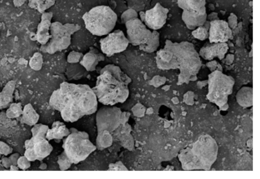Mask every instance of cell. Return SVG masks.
Returning <instances> with one entry per match:
<instances>
[{
	"label": "cell",
	"instance_id": "cell-27",
	"mask_svg": "<svg viewBox=\"0 0 260 179\" xmlns=\"http://www.w3.org/2000/svg\"><path fill=\"white\" fill-rule=\"evenodd\" d=\"M57 0H28V6L41 13L53 6Z\"/></svg>",
	"mask_w": 260,
	"mask_h": 179
},
{
	"label": "cell",
	"instance_id": "cell-32",
	"mask_svg": "<svg viewBox=\"0 0 260 179\" xmlns=\"http://www.w3.org/2000/svg\"><path fill=\"white\" fill-rule=\"evenodd\" d=\"M57 163L61 170L68 169L72 164V163L67 157L63 151L58 156Z\"/></svg>",
	"mask_w": 260,
	"mask_h": 179
},
{
	"label": "cell",
	"instance_id": "cell-1",
	"mask_svg": "<svg viewBox=\"0 0 260 179\" xmlns=\"http://www.w3.org/2000/svg\"><path fill=\"white\" fill-rule=\"evenodd\" d=\"M49 105L60 112L64 121L73 123L84 116L95 113L98 100L88 85L65 81L52 92Z\"/></svg>",
	"mask_w": 260,
	"mask_h": 179
},
{
	"label": "cell",
	"instance_id": "cell-40",
	"mask_svg": "<svg viewBox=\"0 0 260 179\" xmlns=\"http://www.w3.org/2000/svg\"><path fill=\"white\" fill-rule=\"evenodd\" d=\"M228 25L231 29H235L238 25L237 18L234 14H231L228 18Z\"/></svg>",
	"mask_w": 260,
	"mask_h": 179
},
{
	"label": "cell",
	"instance_id": "cell-6",
	"mask_svg": "<svg viewBox=\"0 0 260 179\" xmlns=\"http://www.w3.org/2000/svg\"><path fill=\"white\" fill-rule=\"evenodd\" d=\"M208 98L215 102H225L227 97L232 92L234 80L219 70L209 76Z\"/></svg>",
	"mask_w": 260,
	"mask_h": 179
},
{
	"label": "cell",
	"instance_id": "cell-28",
	"mask_svg": "<svg viewBox=\"0 0 260 179\" xmlns=\"http://www.w3.org/2000/svg\"><path fill=\"white\" fill-rule=\"evenodd\" d=\"M237 98L240 104L250 105L252 104V88L244 87L241 88L237 93Z\"/></svg>",
	"mask_w": 260,
	"mask_h": 179
},
{
	"label": "cell",
	"instance_id": "cell-24",
	"mask_svg": "<svg viewBox=\"0 0 260 179\" xmlns=\"http://www.w3.org/2000/svg\"><path fill=\"white\" fill-rule=\"evenodd\" d=\"M113 138L111 132L108 130H103L98 132L96 138V147L99 150H103L113 144Z\"/></svg>",
	"mask_w": 260,
	"mask_h": 179
},
{
	"label": "cell",
	"instance_id": "cell-4",
	"mask_svg": "<svg viewBox=\"0 0 260 179\" xmlns=\"http://www.w3.org/2000/svg\"><path fill=\"white\" fill-rule=\"evenodd\" d=\"M85 28L94 35H107L114 29L117 14L108 6L100 5L91 8L82 17Z\"/></svg>",
	"mask_w": 260,
	"mask_h": 179
},
{
	"label": "cell",
	"instance_id": "cell-14",
	"mask_svg": "<svg viewBox=\"0 0 260 179\" xmlns=\"http://www.w3.org/2000/svg\"><path fill=\"white\" fill-rule=\"evenodd\" d=\"M228 49V44L226 42H207L200 49L199 55L206 60H210L216 57L221 60L224 57Z\"/></svg>",
	"mask_w": 260,
	"mask_h": 179
},
{
	"label": "cell",
	"instance_id": "cell-10",
	"mask_svg": "<svg viewBox=\"0 0 260 179\" xmlns=\"http://www.w3.org/2000/svg\"><path fill=\"white\" fill-rule=\"evenodd\" d=\"M100 48L103 54L110 57L115 54L124 51L128 46L129 42L123 32L117 29L110 32L100 40Z\"/></svg>",
	"mask_w": 260,
	"mask_h": 179
},
{
	"label": "cell",
	"instance_id": "cell-39",
	"mask_svg": "<svg viewBox=\"0 0 260 179\" xmlns=\"http://www.w3.org/2000/svg\"><path fill=\"white\" fill-rule=\"evenodd\" d=\"M165 83V78L156 76L154 77L151 80L149 81V84L154 87H158Z\"/></svg>",
	"mask_w": 260,
	"mask_h": 179
},
{
	"label": "cell",
	"instance_id": "cell-5",
	"mask_svg": "<svg viewBox=\"0 0 260 179\" xmlns=\"http://www.w3.org/2000/svg\"><path fill=\"white\" fill-rule=\"evenodd\" d=\"M70 133L63 140V152L72 164H77L85 160L96 149L85 131L75 128L70 129Z\"/></svg>",
	"mask_w": 260,
	"mask_h": 179
},
{
	"label": "cell",
	"instance_id": "cell-22",
	"mask_svg": "<svg viewBox=\"0 0 260 179\" xmlns=\"http://www.w3.org/2000/svg\"><path fill=\"white\" fill-rule=\"evenodd\" d=\"M15 87V81H10L0 92V110L6 108L12 101Z\"/></svg>",
	"mask_w": 260,
	"mask_h": 179
},
{
	"label": "cell",
	"instance_id": "cell-19",
	"mask_svg": "<svg viewBox=\"0 0 260 179\" xmlns=\"http://www.w3.org/2000/svg\"><path fill=\"white\" fill-rule=\"evenodd\" d=\"M207 16V14L202 15L197 13L183 11L182 19L188 29H194L205 23Z\"/></svg>",
	"mask_w": 260,
	"mask_h": 179
},
{
	"label": "cell",
	"instance_id": "cell-42",
	"mask_svg": "<svg viewBox=\"0 0 260 179\" xmlns=\"http://www.w3.org/2000/svg\"><path fill=\"white\" fill-rule=\"evenodd\" d=\"M130 115L131 114L129 112H121L120 117V125H124L127 123Z\"/></svg>",
	"mask_w": 260,
	"mask_h": 179
},
{
	"label": "cell",
	"instance_id": "cell-20",
	"mask_svg": "<svg viewBox=\"0 0 260 179\" xmlns=\"http://www.w3.org/2000/svg\"><path fill=\"white\" fill-rule=\"evenodd\" d=\"M70 133V130L66 125L59 121L53 123L51 129H48L45 137L48 140L52 139L60 140L67 136Z\"/></svg>",
	"mask_w": 260,
	"mask_h": 179
},
{
	"label": "cell",
	"instance_id": "cell-30",
	"mask_svg": "<svg viewBox=\"0 0 260 179\" xmlns=\"http://www.w3.org/2000/svg\"><path fill=\"white\" fill-rule=\"evenodd\" d=\"M43 63V55L39 52H35L30 58L29 61V65L31 68L37 71L42 68Z\"/></svg>",
	"mask_w": 260,
	"mask_h": 179
},
{
	"label": "cell",
	"instance_id": "cell-36",
	"mask_svg": "<svg viewBox=\"0 0 260 179\" xmlns=\"http://www.w3.org/2000/svg\"><path fill=\"white\" fill-rule=\"evenodd\" d=\"M17 165L19 168L26 170L30 166V161L25 156H20L17 160Z\"/></svg>",
	"mask_w": 260,
	"mask_h": 179
},
{
	"label": "cell",
	"instance_id": "cell-43",
	"mask_svg": "<svg viewBox=\"0 0 260 179\" xmlns=\"http://www.w3.org/2000/svg\"><path fill=\"white\" fill-rule=\"evenodd\" d=\"M19 157V155L18 153H14L11 155L9 157V159L11 164L17 165V160Z\"/></svg>",
	"mask_w": 260,
	"mask_h": 179
},
{
	"label": "cell",
	"instance_id": "cell-7",
	"mask_svg": "<svg viewBox=\"0 0 260 179\" xmlns=\"http://www.w3.org/2000/svg\"><path fill=\"white\" fill-rule=\"evenodd\" d=\"M50 33L51 38L44 45H41V51L50 54L66 49L71 43L72 35L63 24L58 21L51 23Z\"/></svg>",
	"mask_w": 260,
	"mask_h": 179
},
{
	"label": "cell",
	"instance_id": "cell-46",
	"mask_svg": "<svg viewBox=\"0 0 260 179\" xmlns=\"http://www.w3.org/2000/svg\"><path fill=\"white\" fill-rule=\"evenodd\" d=\"M217 63L216 60H212V61H210L208 62L207 63V66H208L211 70V69H212L215 68V67L217 65Z\"/></svg>",
	"mask_w": 260,
	"mask_h": 179
},
{
	"label": "cell",
	"instance_id": "cell-45",
	"mask_svg": "<svg viewBox=\"0 0 260 179\" xmlns=\"http://www.w3.org/2000/svg\"><path fill=\"white\" fill-rule=\"evenodd\" d=\"M2 161L3 165L6 168L10 167V166L11 165V164L10 162V160L9 159V158H6V157L3 158Z\"/></svg>",
	"mask_w": 260,
	"mask_h": 179
},
{
	"label": "cell",
	"instance_id": "cell-48",
	"mask_svg": "<svg viewBox=\"0 0 260 179\" xmlns=\"http://www.w3.org/2000/svg\"><path fill=\"white\" fill-rule=\"evenodd\" d=\"M10 170H18L19 169L18 167L16 165L11 164L10 166Z\"/></svg>",
	"mask_w": 260,
	"mask_h": 179
},
{
	"label": "cell",
	"instance_id": "cell-2",
	"mask_svg": "<svg viewBox=\"0 0 260 179\" xmlns=\"http://www.w3.org/2000/svg\"><path fill=\"white\" fill-rule=\"evenodd\" d=\"M131 78L114 64H109L100 71L92 88L98 101L105 105H114L126 101L129 96Z\"/></svg>",
	"mask_w": 260,
	"mask_h": 179
},
{
	"label": "cell",
	"instance_id": "cell-8",
	"mask_svg": "<svg viewBox=\"0 0 260 179\" xmlns=\"http://www.w3.org/2000/svg\"><path fill=\"white\" fill-rule=\"evenodd\" d=\"M120 109L113 105L101 108L96 114L98 132L103 130L114 132L120 125Z\"/></svg>",
	"mask_w": 260,
	"mask_h": 179
},
{
	"label": "cell",
	"instance_id": "cell-26",
	"mask_svg": "<svg viewBox=\"0 0 260 179\" xmlns=\"http://www.w3.org/2000/svg\"><path fill=\"white\" fill-rule=\"evenodd\" d=\"M159 45V34L156 30L152 32L151 35L148 42L139 46L140 50L147 52L152 53L156 51Z\"/></svg>",
	"mask_w": 260,
	"mask_h": 179
},
{
	"label": "cell",
	"instance_id": "cell-37",
	"mask_svg": "<svg viewBox=\"0 0 260 179\" xmlns=\"http://www.w3.org/2000/svg\"><path fill=\"white\" fill-rule=\"evenodd\" d=\"M133 115L137 117H141L144 116L145 108L139 102L134 105L131 109Z\"/></svg>",
	"mask_w": 260,
	"mask_h": 179
},
{
	"label": "cell",
	"instance_id": "cell-47",
	"mask_svg": "<svg viewBox=\"0 0 260 179\" xmlns=\"http://www.w3.org/2000/svg\"><path fill=\"white\" fill-rule=\"evenodd\" d=\"M234 59V55L233 54H228L226 55V58H225L226 63L231 64V63L233 62Z\"/></svg>",
	"mask_w": 260,
	"mask_h": 179
},
{
	"label": "cell",
	"instance_id": "cell-44",
	"mask_svg": "<svg viewBox=\"0 0 260 179\" xmlns=\"http://www.w3.org/2000/svg\"><path fill=\"white\" fill-rule=\"evenodd\" d=\"M218 19L217 17V14L216 13H212L209 14L208 16H207L206 20L211 21L214 20Z\"/></svg>",
	"mask_w": 260,
	"mask_h": 179
},
{
	"label": "cell",
	"instance_id": "cell-49",
	"mask_svg": "<svg viewBox=\"0 0 260 179\" xmlns=\"http://www.w3.org/2000/svg\"><path fill=\"white\" fill-rule=\"evenodd\" d=\"M47 168V165L45 163L42 164L40 167L39 168L42 170L45 169Z\"/></svg>",
	"mask_w": 260,
	"mask_h": 179
},
{
	"label": "cell",
	"instance_id": "cell-3",
	"mask_svg": "<svg viewBox=\"0 0 260 179\" xmlns=\"http://www.w3.org/2000/svg\"><path fill=\"white\" fill-rule=\"evenodd\" d=\"M165 47L171 50L180 69L179 82H186L191 76H194L201 65L199 54L192 44L188 42L179 43L166 40Z\"/></svg>",
	"mask_w": 260,
	"mask_h": 179
},
{
	"label": "cell",
	"instance_id": "cell-33",
	"mask_svg": "<svg viewBox=\"0 0 260 179\" xmlns=\"http://www.w3.org/2000/svg\"><path fill=\"white\" fill-rule=\"evenodd\" d=\"M48 129L49 127L47 125L42 124H35L31 129L32 136H45Z\"/></svg>",
	"mask_w": 260,
	"mask_h": 179
},
{
	"label": "cell",
	"instance_id": "cell-31",
	"mask_svg": "<svg viewBox=\"0 0 260 179\" xmlns=\"http://www.w3.org/2000/svg\"><path fill=\"white\" fill-rule=\"evenodd\" d=\"M22 113L20 103L11 104L7 111V116L9 118H14L20 116Z\"/></svg>",
	"mask_w": 260,
	"mask_h": 179
},
{
	"label": "cell",
	"instance_id": "cell-11",
	"mask_svg": "<svg viewBox=\"0 0 260 179\" xmlns=\"http://www.w3.org/2000/svg\"><path fill=\"white\" fill-rule=\"evenodd\" d=\"M127 38L133 46L146 43L151 37L152 32L138 18L127 21L125 23Z\"/></svg>",
	"mask_w": 260,
	"mask_h": 179
},
{
	"label": "cell",
	"instance_id": "cell-15",
	"mask_svg": "<svg viewBox=\"0 0 260 179\" xmlns=\"http://www.w3.org/2000/svg\"><path fill=\"white\" fill-rule=\"evenodd\" d=\"M52 17V12H45L42 13L41 21L38 25L35 35V40L41 45H46L51 38L50 28Z\"/></svg>",
	"mask_w": 260,
	"mask_h": 179
},
{
	"label": "cell",
	"instance_id": "cell-35",
	"mask_svg": "<svg viewBox=\"0 0 260 179\" xmlns=\"http://www.w3.org/2000/svg\"><path fill=\"white\" fill-rule=\"evenodd\" d=\"M83 54L76 51H71L67 56V61L69 63H79L82 59Z\"/></svg>",
	"mask_w": 260,
	"mask_h": 179
},
{
	"label": "cell",
	"instance_id": "cell-16",
	"mask_svg": "<svg viewBox=\"0 0 260 179\" xmlns=\"http://www.w3.org/2000/svg\"><path fill=\"white\" fill-rule=\"evenodd\" d=\"M156 62L157 67L161 69L178 68L174 54L171 50L166 47L157 51Z\"/></svg>",
	"mask_w": 260,
	"mask_h": 179
},
{
	"label": "cell",
	"instance_id": "cell-25",
	"mask_svg": "<svg viewBox=\"0 0 260 179\" xmlns=\"http://www.w3.org/2000/svg\"><path fill=\"white\" fill-rule=\"evenodd\" d=\"M22 114V122L30 126L35 125L39 119V115L30 103L24 106Z\"/></svg>",
	"mask_w": 260,
	"mask_h": 179
},
{
	"label": "cell",
	"instance_id": "cell-9",
	"mask_svg": "<svg viewBox=\"0 0 260 179\" xmlns=\"http://www.w3.org/2000/svg\"><path fill=\"white\" fill-rule=\"evenodd\" d=\"M24 155L30 161L42 160L50 155L53 147L45 136H35L25 141Z\"/></svg>",
	"mask_w": 260,
	"mask_h": 179
},
{
	"label": "cell",
	"instance_id": "cell-13",
	"mask_svg": "<svg viewBox=\"0 0 260 179\" xmlns=\"http://www.w3.org/2000/svg\"><path fill=\"white\" fill-rule=\"evenodd\" d=\"M233 31L228 22L223 20L210 21L209 40L210 43L226 42L233 38Z\"/></svg>",
	"mask_w": 260,
	"mask_h": 179
},
{
	"label": "cell",
	"instance_id": "cell-18",
	"mask_svg": "<svg viewBox=\"0 0 260 179\" xmlns=\"http://www.w3.org/2000/svg\"><path fill=\"white\" fill-rule=\"evenodd\" d=\"M177 4L183 11L202 15L206 14V0H177Z\"/></svg>",
	"mask_w": 260,
	"mask_h": 179
},
{
	"label": "cell",
	"instance_id": "cell-29",
	"mask_svg": "<svg viewBox=\"0 0 260 179\" xmlns=\"http://www.w3.org/2000/svg\"><path fill=\"white\" fill-rule=\"evenodd\" d=\"M210 21L206 20L202 26L197 27L192 31V35L197 39L200 41L206 40L209 37V28Z\"/></svg>",
	"mask_w": 260,
	"mask_h": 179
},
{
	"label": "cell",
	"instance_id": "cell-23",
	"mask_svg": "<svg viewBox=\"0 0 260 179\" xmlns=\"http://www.w3.org/2000/svg\"><path fill=\"white\" fill-rule=\"evenodd\" d=\"M121 126L122 127L120 133L122 134V136L119 140L123 147L129 151H132L134 146V139L130 133L132 127L127 123L123 125H121Z\"/></svg>",
	"mask_w": 260,
	"mask_h": 179
},
{
	"label": "cell",
	"instance_id": "cell-34",
	"mask_svg": "<svg viewBox=\"0 0 260 179\" xmlns=\"http://www.w3.org/2000/svg\"><path fill=\"white\" fill-rule=\"evenodd\" d=\"M138 14L133 9H128L124 11L121 15V21L123 24L131 19L138 18Z\"/></svg>",
	"mask_w": 260,
	"mask_h": 179
},
{
	"label": "cell",
	"instance_id": "cell-41",
	"mask_svg": "<svg viewBox=\"0 0 260 179\" xmlns=\"http://www.w3.org/2000/svg\"><path fill=\"white\" fill-rule=\"evenodd\" d=\"M11 149L3 141H0V153L3 155H7L11 152Z\"/></svg>",
	"mask_w": 260,
	"mask_h": 179
},
{
	"label": "cell",
	"instance_id": "cell-21",
	"mask_svg": "<svg viewBox=\"0 0 260 179\" xmlns=\"http://www.w3.org/2000/svg\"><path fill=\"white\" fill-rule=\"evenodd\" d=\"M88 71L79 63H70L67 67L66 75L69 80H77L85 77Z\"/></svg>",
	"mask_w": 260,
	"mask_h": 179
},
{
	"label": "cell",
	"instance_id": "cell-12",
	"mask_svg": "<svg viewBox=\"0 0 260 179\" xmlns=\"http://www.w3.org/2000/svg\"><path fill=\"white\" fill-rule=\"evenodd\" d=\"M169 10L157 3L151 9L145 12L141 11L140 20L149 28L153 30L160 29L166 23Z\"/></svg>",
	"mask_w": 260,
	"mask_h": 179
},
{
	"label": "cell",
	"instance_id": "cell-17",
	"mask_svg": "<svg viewBox=\"0 0 260 179\" xmlns=\"http://www.w3.org/2000/svg\"><path fill=\"white\" fill-rule=\"evenodd\" d=\"M105 56L99 50L93 47L89 48V51L83 55L79 63L88 71L95 70L99 63L104 61Z\"/></svg>",
	"mask_w": 260,
	"mask_h": 179
},
{
	"label": "cell",
	"instance_id": "cell-38",
	"mask_svg": "<svg viewBox=\"0 0 260 179\" xmlns=\"http://www.w3.org/2000/svg\"><path fill=\"white\" fill-rule=\"evenodd\" d=\"M108 170H128V169L119 161L115 163H110L109 165Z\"/></svg>",
	"mask_w": 260,
	"mask_h": 179
}]
</instances>
